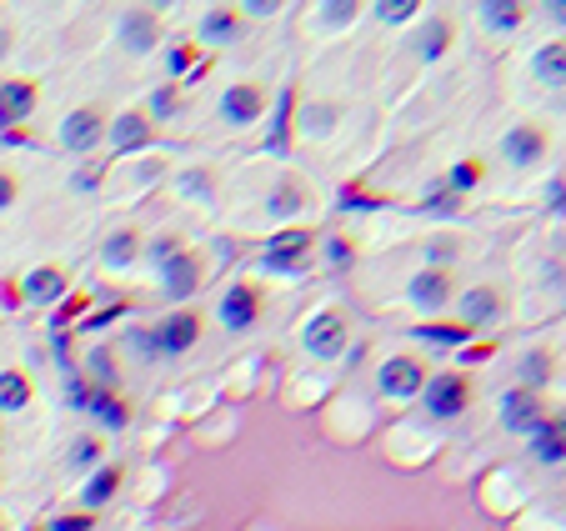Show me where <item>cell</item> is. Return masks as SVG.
<instances>
[{
  "instance_id": "6da1fadb",
  "label": "cell",
  "mask_w": 566,
  "mask_h": 531,
  "mask_svg": "<svg viewBox=\"0 0 566 531\" xmlns=\"http://www.w3.org/2000/svg\"><path fill=\"white\" fill-rule=\"evenodd\" d=\"M421 406L431 421H456L466 406H471V386L461 371H426V386H421Z\"/></svg>"
},
{
  "instance_id": "7a4b0ae2",
  "label": "cell",
  "mask_w": 566,
  "mask_h": 531,
  "mask_svg": "<svg viewBox=\"0 0 566 531\" xmlns=\"http://www.w3.org/2000/svg\"><path fill=\"white\" fill-rule=\"evenodd\" d=\"M346 341H351V331H346V316H341V311H316V316L301 326V346H306V356H316V361L346 356Z\"/></svg>"
},
{
  "instance_id": "3957f363",
  "label": "cell",
  "mask_w": 566,
  "mask_h": 531,
  "mask_svg": "<svg viewBox=\"0 0 566 531\" xmlns=\"http://www.w3.org/2000/svg\"><path fill=\"white\" fill-rule=\"evenodd\" d=\"M421 386H426V366L416 356H386L376 366V391L386 401H411V396H421Z\"/></svg>"
},
{
  "instance_id": "277c9868",
  "label": "cell",
  "mask_w": 566,
  "mask_h": 531,
  "mask_svg": "<svg viewBox=\"0 0 566 531\" xmlns=\"http://www.w3.org/2000/svg\"><path fill=\"white\" fill-rule=\"evenodd\" d=\"M71 401H76V411H91L106 431H126L131 426V411H126V401L116 396V391H106V386H86V381H71Z\"/></svg>"
},
{
  "instance_id": "5b68a950",
  "label": "cell",
  "mask_w": 566,
  "mask_h": 531,
  "mask_svg": "<svg viewBox=\"0 0 566 531\" xmlns=\"http://www.w3.org/2000/svg\"><path fill=\"white\" fill-rule=\"evenodd\" d=\"M546 151H551V141H546V131H541V126H531V121H521V126H511V131L501 136V161H506V166H516V171L541 166V161H546Z\"/></svg>"
},
{
  "instance_id": "8992f818",
  "label": "cell",
  "mask_w": 566,
  "mask_h": 531,
  "mask_svg": "<svg viewBox=\"0 0 566 531\" xmlns=\"http://www.w3.org/2000/svg\"><path fill=\"white\" fill-rule=\"evenodd\" d=\"M151 341H156V356H186L201 341V316L196 311H171L151 326Z\"/></svg>"
},
{
  "instance_id": "52a82bcc",
  "label": "cell",
  "mask_w": 566,
  "mask_h": 531,
  "mask_svg": "<svg viewBox=\"0 0 566 531\" xmlns=\"http://www.w3.org/2000/svg\"><path fill=\"white\" fill-rule=\"evenodd\" d=\"M496 416H501V426H506L511 436H531V431L546 421V411H541V396H536V391H526V386H511V391H501V401H496Z\"/></svg>"
},
{
  "instance_id": "ba28073f",
  "label": "cell",
  "mask_w": 566,
  "mask_h": 531,
  "mask_svg": "<svg viewBox=\"0 0 566 531\" xmlns=\"http://www.w3.org/2000/svg\"><path fill=\"white\" fill-rule=\"evenodd\" d=\"M311 231H281L266 251H261V266L266 271H281V276H301L306 261H311Z\"/></svg>"
},
{
  "instance_id": "9c48e42d",
  "label": "cell",
  "mask_w": 566,
  "mask_h": 531,
  "mask_svg": "<svg viewBox=\"0 0 566 531\" xmlns=\"http://www.w3.org/2000/svg\"><path fill=\"white\" fill-rule=\"evenodd\" d=\"M156 276H161V291H166L171 301H186V296L201 286V261H196L191 251L171 246V251L156 261Z\"/></svg>"
},
{
  "instance_id": "30bf717a",
  "label": "cell",
  "mask_w": 566,
  "mask_h": 531,
  "mask_svg": "<svg viewBox=\"0 0 566 531\" xmlns=\"http://www.w3.org/2000/svg\"><path fill=\"white\" fill-rule=\"evenodd\" d=\"M116 36H121V46H126L131 56H146V51L161 46V16L146 11V6H131V11H121Z\"/></svg>"
},
{
  "instance_id": "8fae6325",
  "label": "cell",
  "mask_w": 566,
  "mask_h": 531,
  "mask_svg": "<svg viewBox=\"0 0 566 531\" xmlns=\"http://www.w3.org/2000/svg\"><path fill=\"white\" fill-rule=\"evenodd\" d=\"M221 121L226 126H256L261 121V111H266V91L256 86V81H236V86H226L221 91Z\"/></svg>"
},
{
  "instance_id": "7c38bea8",
  "label": "cell",
  "mask_w": 566,
  "mask_h": 531,
  "mask_svg": "<svg viewBox=\"0 0 566 531\" xmlns=\"http://www.w3.org/2000/svg\"><path fill=\"white\" fill-rule=\"evenodd\" d=\"M451 276L446 271H431V266H421L411 281H406V301L416 306V311H426V316H441L446 306H451Z\"/></svg>"
},
{
  "instance_id": "4fadbf2b",
  "label": "cell",
  "mask_w": 566,
  "mask_h": 531,
  "mask_svg": "<svg viewBox=\"0 0 566 531\" xmlns=\"http://www.w3.org/2000/svg\"><path fill=\"white\" fill-rule=\"evenodd\" d=\"M101 141H106V121H101L96 106H81V111H71V116L61 121V146H66V151L91 156Z\"/></svg>"
},
{
  "instance_id": "5bb4252c",
  "label": "cell",
  "mask_w": 566,
  "mask_h": 531,
  "mask_svg": "<svg viewBox=\"0 0 566 531\" xmlns=\"http://www.w3.org/2000/svg\"><path fill=\"white\" fill-rule=\"evenodd\" d=\"M256 316H261V296H256V286H231L221 301H216V321L226 326V331H251L256 326Z\"/></svg>"
},
{
  "instance_id": "9a60e30c",
  "label": "cell",
  "mask_w": 566,
  "mask_h": 531,
  "mask_svg": "<svg viewBox=\"0 0 566 531\" xmlns=\"http://www.w3.org/2000/svg\"><path fill=\"white\" fill-rule=\"evenodd\" d=\"M526 441H531V446H526L531 461H541V466H561V461H566V411H561V416H546Z\"/></svg>"
},
{
  "instance_id": "2e32d148",
  "label": "cell",
  "mask_w": 566,
  "mask_h": 531,
  "mask_svg": "<svg viewBox=\"0 0 566 531\" xmlns=\"http://www.w3.org/2000/svg\"><path fill=\"white\" fill-rule=\"evenodd\" d=\"M461 326L466 331H476V326H491L496 316H501V296H496V286H471V291H461Z\"/></svg>"
},
{
  "instance_id": "e0dca14e",
  "label": "cell",
  "mask_w": 566,
  "mask_h": 531,
  "mask_svg": "<svg viewBox=\"0 0 566 531\" xmlns=\"http://www.w3.org/2000/svg\"><path fill=\"white\" fill-rule=\"evenodd\" d=\"M106 141H111L116 151H141V146L151 141V116H146V111H121V116L106 126Z\"/></svg>"
},
{
  "instance_id": "ac0fdd59",
  "label": "cell",
  "mask_w": 566,
  "mask_h": 531,
  "mask_svg": "<svg viewBox=\"0 0 566 531\" xmlns=\"http://www.w3.org/2000/svg\"><path fill=\"white\" fill-rule=\"evenodd\" d=\"M36 111V86L31 81H0V131L21 126Z\"/></svg>"
},
{
  "instance_id": "d6986e66",
  "label": "cell",
  "mask_w": 566,
  "mask_h": 531,
  "mask_svg": "<svg viewBox=\"0 0 566 531\" xmlns=\"http://www.w3.org/2000/svg\"><path fill=\"white\" fill-rule=\"evenodd\" d=\"M241 31H246V16L231 11V6H211L201 16V41H211V46H231Z\"/></svg>"
},
{
  "instance_id": "ffe728a7",
  "label": "cell",
  "mask_w": 566,
  "mask_h": 531,
  "mask_svg": "<svg viewBox=\"0 0 566 531\" xmlns=\"http://www.w3.org/2000/svg\"><path fill=\"white\" fill-rule=\"evenodd\" d=\"M476 16H481V26H486V31L506 36V31H521V21H526V6H516V0H481V6H476Z\"/></svg>"
},
{
  "instance_id": "44dd1931",
  "label": "cell",
  "mask_w": 566,
  "mask_h": 531,
  "mask_svg": "<svg viewBox=\"0 0 566 531\" xmlns=\"http://www.w3.org/2000/svg\"><path fill=\"white\" fill-rule=\"evenodd\" d=\"M531 76L541 86H566V41H551L531 56Z\"/></svg>"
},
{
  "instance_id": "7402d4cb",
  "label": "cell",
  "mask_w": 566,
  "mask_h": 531,
  "mask_svg": "<svg viewBox=\"0 0 566 531\" xmlns=\"http://www.w3.org/2000/svg\"><path fill=\"white\" fill-rule=\"evenodd\" d=\"M411 46H416V56H421V61H441V56H446V46H451V21L431 16V21L411 36Z\"/></svg>"
},
{
  "instance_id": "603a6c76",
  "label": "cell",
  "mask_w": 566,
  "mask_h": 531,
  "mask_svg": "<svg viewBox=\"0 0 566 531\" xmlns=\"http://www.w3.org/2000/svg\"><path fill=\"white\" fill-rule=\"evenodd\" d=\"M61 296H66V276H61L56 266H36V271L26 276V301L51 306V301H61Z\"/></svg>"
},
{
  "instance_id": "cb8c5ba5",
  "label": "cell",
  "mask_w": 566,
  "mask_h": 531,
  "mask_svg": "<svg viewBox=\"0 0 566 531\" xmlns=\"http://www.w3.org/2000/svg\"><path fill=\"white\" fill-rule=\"evenodd\" d=\"M116 486H121V471H116V466H101V471H91V481L81 486V506H86V511L106 506V501L116 496Z\"/></svg>"
},
{
  "instance_id": "d4e9b609",
  "label": "cell",
  "mask_w": 566,
  "mask_h": 531,
  "mask_svg": "<svg viewBox=\"0 0 566 531\" xmlns=\"http://www.w3.org/2000/svg\"><path fill=\"white\" fill-rule=\"evenodd\" d=\"M546 381H551V351H546V346L521 351V386H526V391H541Z\"/></svg>"
},
{
  "instance_id": "484cf974",
  "label": "cell",
  "mask_w": 566,
  "mask_h": 531,
  "mask_svg": "<svg viewBox=\"0 0 566 531\" xmlns=\"http://www.w3.org/2000/svg\"><path fill=\"white\" fill-rule=\"evenodd\" d=\"M31 406V376L26 371H0V411Z\"/></svg>"
},
{
  "instance_id": "4316f807",
  "label": "cell",
  "mask_w": 566,
  "mask_h": 531,
  "mask_svg": "<svg viewBox=\"0 0 566 531\" xmlns=\"http://www.w3.org/2000/svg\"><path fill=\"white\" fill-rule=\"evenodd\" d=\"M301 206H306V191H301L296 181H281V186H276V191L266 196V211H271L276 221H291V216H296Z\"/></svg>"
},
{
  "instance_id": "83f0119b",
  "label": "cell",
  "mask_w": 566,
  "mask_h": 531,
  "mask_svg": "<svg viewBox=\"0 0 566 531\" xmlns=\"http://www.w3.org/2000/svg\"><path fill=\"white\" fill-rule=\"evenodd\" d=\"M136 256H141V241H136V231H116V236L106 241V251H101V261H106L111 271H126Z\"/></svg>"
},
{
  "instance_id": "f1b7e54d",
  "label": "cell",
  "mask_w": 566,
  "mask_h": 531,
  "mask_svg": "<svg viewBox=\"0 0 566 531\" xmlns=\"http://www.w3.org/2000/svg\"><path fill=\"white\" fill-rule=\"evenodd\" d=\"M336 116H341V111H336L331 101H311V106H301V121H296V126H301L306 136H326V131L336 126Z\"/></svg>"
},
{
  "instance_id": "f546056e",
  "label": "cell",
  "mask_w": 566,
  "mask_h": 531,
  "mask_svg": "<svg viewBox=\"0 0 566 531\" xmlns=\"http://www.w3.org/2000/svg\"><path fill=\"white\" fill-rule=\"evenodd\" d=\"M481 176H486V166L466 156V161H456V166L446 171V191H451V196H466V191H476V186H481Z\"/></svg>"
},
{
  "instance_id": "4dcf8cb0",
  "label": "cell",
  "mask_w": 566,
  "mask_h": 531,
  "mask_svg": "<svg viewBox=\"0 0 566 531\" xmlns=\"http://www.w3.org/2000/svg\"><path fill=\"white\" fill-rule=\"evenodd\" d=\"M176 191L191 196V201H206V206L216 201V181H211L206 171H181V176H176Z\"/></svg>"
},
{
  "instance_id": "1f68e13d",
  "label": "cell",
  "mask_w": 566,
  "mask_h": 531,
  "mask_svg": "<svg viewBox=\"0 0 566 531\" xmlns=\"http://www.w3.org/2000/svg\"><path fill=\"white\" fill-rule=\"evenodd\" d=\"M356 0H331V6H321L316 11V26H326V31H336V26H346V21H356Z\"/></svg>"
},
{
  "instance_id": "d6a6232c",
  "label": "cell",
  "mask_w": 566,
  "mask_h": 531,
  "mask_svg": "<svg viewBox=\"0 0 566 531\" xmlns=\"http://www.w3.org/2000/svg\"><path fill=\"white\" fill-rule=\"evenodd\" d=\"M416 16V0H376V21L381 26H406Z\"/></svg>"
},
{
  "instance_id": "836d02e7",
  "label": "cell",
  "mask_w": 566,
  "mask_h": 531,
  "mask_svg": "<svg viewBox=\"0 0 566 531\" xmlns=\"http://www.w3.org/2000/svg\"><path fill=\"white\" fill-rule=\"evenodd\" d=\"M416 336H421V341H436V346H461V341H471L466 326H416Z\"/></svg>"
},
{
  "instance_id": "e575fe53",
  "label": "cell",
  "mask_w": 566,
  "mask_h": 531,
  "mask_svg": "<svg viewBox=\"0 0 566 531\" xmlns=\"http://www.w3.org/2000/svg\"><path fill=\"white\" fill-rule=\"evenodd\" d=\"M96 461H101V441L96 436H81L76 451H71V466H96Z\"/></svg>"
},
{
  "instance_id": "d590c367",
  "label": "cell",
  "mask_w": 566,
  "mask_h": 531,
  "mask_svg": "<svg viewBox=\"0 0 566 531\" xmlns=\"http://www.w3.org/2000/svg\"><path fill=\"white\" fill-rule=\"evenodd\" d=\"M451 256H456V246H451V241H431V246H426V266H431V271H446V261H451Z\"/></svg>"
},
{
  "instance_id": "8d00e7d4",
  "label": "cell",
  "mask_w": 566,
  "mask_h": 531,
  "mask_svg": "<svg viewBox=\"0 0 566 531\" xmlns=\"http://www.w3.org/2000/svg\"><path fill=\"white\" fill-rule=\"evenodd\" d=\"M91 371H96V381L111 391V381H116V371H111V351H91Z\"/></svg>"
},
{
  "instance_id": "74e56055",
  "label": "cell",
  "mask_w": 566,
  "mask_h": 531,
  "mask_svg": "<svg viewBox=\"0 0 566 531\" xmlns=\"http://www.w3.org/2000/svg\"><path fill=\"white\" fill-rule=\"evenodd\" d=\"M326 261H331V266H351V241L331 236V241H326Z\"/></svg>"
},
{
  "instance_id": "f35d334b",
  "label": "cell",
  "mask_w": 566,
  "mask_h": 531,
  "mask_svg": "<svg viewBox=\"0 0 566 531\" xmlns=\"http://www.w3.org/2000/svg\"><path fill=\"white\" fill-rule=\"evenodd\" d=\"M176 111V91L171 86H161L156 96H151V116H171Z\"/></svg>"
},
{
  "instance_id": "ab89813d",
  "label": "cell",
  "mask_w": 566,
  "mask_h": 531,
  "mask_svg": "<svg viewBox=\"0 0 566 531\" xmlns=\"http://www.w3.org/2000/svg\"><path fill=\"white\" fill-rule=\"evenodd\" d=\"M11 206H16V176L0 171V211H11Z\"/></svg>"
},
{
  "instance_id": "60d3db41",
  "label": "cell",
  "mask_w": 566,
  "mask_h": 531,
  "mask_svg": "<svg viewBox=\"0 0 566 531\" xmlns=\"http://www.w3.org/2000/svg\"><path fill=\"white\" fill-rule=\"evenodd\" d=\"M51 531H91V516H56Z\"/></svg>"
},
{
  "instance_id": "b9f144b4",
  "label": "cell",
  "mask_w": 566,
  "mask_h": 531,
  "mask_svg": "<svg viewBox=\"0 0 566 531\" xmlns=\"http://www.w3.org/2000/svg\"><path fill=\"white\" fill-rule=\"evenodd\" d=\"M426 211H441V216H451V211H456V196H451V191H441V196H426Z\"/></svg>"
},
{
  "instance_id": "7bdbcfd3",
  "label": "cell",
  "mask_w": 566,
  "mask_h": 531,
  "mask_svg": "<svg viewBox=\"0 0 566 531\" xmlns=\"http://www.w3.org/2000/svg\"><path fill=\"white\" fill-rule=\"evenodd\" d=\"M546 206H551V211H566V181H551V186H546Z\"/></svg>"
},
{
  "instance_id": "ee69618b",
  "label": "cell",
  "mask_w": 566,
  "mask_h": 531,
  "mask_svg": "<svg viewBox=\"0 0 566 531\" xmlns=\"http://www.w3.org/2000/svg\"><path fill=\"white\" fill-rule=\"evenodd\" d=\"M241 16H276V0H246Z\"/></svg>"
},
{
  "instance_id": "f6af8a7d",
  "label": "cell",
  "mask_w": 566,
  "mask_h": 531,
  "mask_svg": "<svg viewBox=\"0 0 566 531\" xmlns=\"http://www.w3.org/2000/svg\"><path fill=\"white\" fill-rule=\"evenodd\" d=\"M546 21L566 31V0H551V6H546Z\"/></svg>"
},
{
  "instance_id": "bcb514c9",
  "label": "cell",
  "mask_w": 566,
  "mask_h": 531,
  "mask_svg": "<svg viewBox=\"0 0 566 531\" xmlns=\"http://www.w3.org/2000/svg\"><path fill=\"white\" fill-rule=\"evenodd\" d=\"M166 66H171V71H176V76H181V71H186V66H191V51H171V56H166Z\"/></svg>"
}]
</instances>
